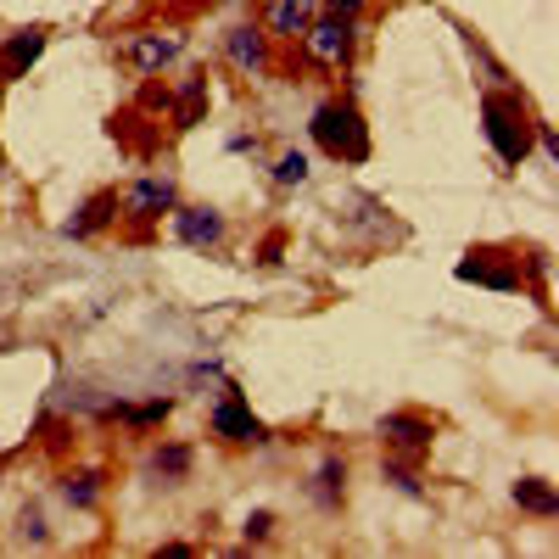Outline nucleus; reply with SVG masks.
<instances>
[{
  "instance_id": "obj_1",
  "label": "nucleus",
  "mask_w": 559,
  "mask_h": 559,
  "mask_svg": "<svg viewBox=\"0 0 559 559\" xmlns=\"http://www.w3.org/2000/svg\"><path fill=\"white\" fill-rule=\"evenodd\" d=\"M481 134H487V146L503 168H521L532 157L537 118H532V107H526V96L515 84H492L481 96Z\"/></svg>"
},
{
  "instance_id": "obj_2",
  "label": "nucleus",
  "mask_w": 559,
  "mask_h": 559,
  "mask_svg": "<svg viewBox=\"0 0 559 559\" xmlns=\"http://www.w3.org/2000/svg\"><path fill=\"white\" fill-rule=\"evenodd\" d=\"M308 134H313V146L331 157V163H347V168L369 163V123H364V112H358L353 96L319 102L313 118H308Z\"/></svg>"
},
{
  "instance_id": "obj_3",
  "label": "nucleus",
  "mask_w": 559,
  "mask_h": 559,
  "mask_svg": "<svg viewBox=\"0 0 559 559\" xmlns=\"http://www.w3.org/2000/svg\"><path fill=\"white\" fill-rule=\"evenodd\" d=\"M174 202H179V185H174L168 174H140V179H129V185H123V197H118V218H123V224H134V241H146V229H152V224H163V218L174 213Z\"/></svg>"
},
{
  "instance_id": "obj_4",
  "label": "nucleus",
  "mask_w": 559,
  "mask_h": 559,
  "mask_svg": "<svg viewBox=\"0 0 559 559\" xmlns=\"http://www.w3.org/2000/svg\"><path fill=\"white\" fill-rule=\"evenodd\" d=\"M207 431H213L224 448H269V442H274L269 426L252 414V403L241 397V386H224V397H218L213 414H207Z\"/></svg>"
},
{
  "instance_id": "obj_5",
  "label": "nucleus",
  "mask_w": 559,
  "mask_h": 559,
  "mask_svg": "<svg viewBox=\"0 0 559 559\" xmlns=\"http://www.w3.org/2000/svg\"><path fill=\"white\" fill-rule=\"evenodd\" d=\"M353 45H358V17H331V12H313L308 34H302V51L319 68H347L353 62Z\"/></svg>"
},
{
  "instance_id": "obj_6",
  "label": "nucleus",
  "mask_w": 559,
  "mask_h": 559,
  "mask_svg": "<svg viewBox=\"0 0 559 559\" xmlns=\"http://www.w3.org/2000/svg\"><path fill=\"white\" fill-rule=\"evenodd\" d=\"M168 236H174L179 247H191V252H218L224 236H229V218H224L218 207H207V202H174Z\"/></svg>"
},
{
  "instance_id": "obj_7",
  "label": "nucleus",
  "mask_w": 559,
  "mask_h": 559,
  "mask_svg": "<svg viewBox=\"0 0 559 559\" xmlns=\"http://www.w3.org/2000/svg\"><path fill=\"white\" fill-rule=\"evenodd\" d=\"M376 437L386 453H403V459H426L431 442H437V419L419 414V408H392L376 419Z\"/></svg>"
},
{
  "instance_id": "obj_8",
  "label": "nucleus",
  "mask_w": 559,
  "mask_h": 559,
  "mask_svg": "<svg viewBox=\"0 0 559 559\" xmlns=\"http://www.w3.org/2000/svg\"><path fill=\"white\" fill-rule=\"evenodd\" d=\"M179 51H185V34H174V28H134V34H123V39H118V57H123L140 79L163 73Z\"/></svg>"
},
{
  "instance_id": "obj_9",
  "label": "nucleus",
  "mask_w": 559,
  "mask_h": 559,
  "mask_svg": "<svg viewBox=\"0 0 559 559\" xmlns=\"http://www.w3.org/2000/svg\"><path fill=\"white\" fill-rule=\"evenodd\" d=\"M453 280H464V286H487V292H521L526 269H521V258H498L492 247H471L464 263L453 269Z\"/></svg>"
},
{
  "instance_id": "obj_10",
  "label": "nucleus",
  "mask_w": 559,
  "mask_h": 559,
  "mask_svg": "<svg viewBox=\"0 0 559 559\" xmlns=\"http://www.w3.org/2000/svg\"><path fill=\"white\" fill-rule=\"evenodd\" d=\"M224 62L236 68V73H247V79L269 73L274 39L263 34V23H236V28H224Z\"/></svg>"
},
{
  "instance_id": "obj_11",
  "label": "nucleus",
  "mask_w": 559,
  "mask_h": 559,
  "mask_svg": "<svg viewBox=\"0 0 559 559\" xmlns=\"http://www.w3.org/2000/svg\"><path fill=\"white\" fill-rule=\"evenodd\" d=\"M96 414L112 419V426H123L129 437H146V431H157L163 419L174 414V397H168V392H157V397H146V403H123V397H118V403H102Z\"/></svg>"
},
{
  "instance_id": "obj_12",
  "label": "nucleus",
  "mask_w": 559,
  "mask_h": 559,
  "mask_svg": "<svg viewBox=\"0 0 559 559\" xmlns=\"http://www.w3.org/2000/svg\"><path fill=\"white\" fill-rule=\"evenodd\" d=\"M112 224H118V191H90L73 207V218H62V236L68 241H90V236H102V229H112Z\"/></svg>"
},
{
  "instance_id": "obj_13",
  "label": "nucleus",
  "mask_w": 559,
  "mask_h": 559,
  "mask_svg": "<svg viewBox=\"0 0 559 559\" xmlns=\"http://www.w3.org/2000/svg\"><path fill=\"white\" fill-rule=\"evenodd\" d=\"M207 73L197 68V73H185V84L179 90H168V123H174V134H191L202 118H207Z\"/></svg>"
},
{
  "instance_id": "obj_14",
  "label": "nucleus",
  "mask_w": 559,
  "mask_h": 559,
  "mask_svg": "<svg viewBox=\"0 0 559 559\" xmlns=\"http://www.w3.org/2000/svg\"><path fill=\"white\" fill-rule=\"evenodd\" d=\"M197 471V448L191 442H179V437H163L152 453H146V476L163 481V487H185Z\"/></svg>"
},
{
  "instance_id": "obj_15",
  "label": "nucleus",
  "mask_w": 559,
  "mask_h": 559,
  "mask_svg": "<svg viewBox=\"0 0 559 559\" xmlns=\"http://www.w3.org/2000/svg\"><path fill=\"white\" fill-rule=\"evenodd\" d=\"M57 492H62L68 509L90 515V509H102V498H107V471H102V464H73V471L57 476Z\"/></svg>"
},
{
  "instance_id": "obj_16",
  "label": "nucleus",
  "mask_w": 559,
  "mask_h": 559,
  "mask_svg": "<svg viewBox=\"0 0 559 559\" xmlns=\"http://www.w3.org/2000/svg\"><path fill=\"white\" fill-rule=\"evenodd\" d=\"M39 57H45V28H39V23L7 34V45H0V90H7L12 79H23Z\"/></svg>"
},
{
  "instance_id": "obj_17",
  "label": "nucleus",
  "mask_w": 559,
  "mask_h": 559,
  "mask_svg": "<svg viewBox=\"0 0 559 559\" xmlns=\"http://www.w3.org/2000/svg\"><path fill=\"white\" fill-rule=\"evenodd\" d=\"M308 498L324 509V515H336V509L347 503V459L342 453H324L319 471L308 476Z\"/></svg>"
},
{
  "instance_id": "obj_18",
  "label": "nucleus",
  "mask_w": 559,
  "mask_h": 559,
  "mask_svg": "<svg viewBox=\"0 0 559 559\" xmlns=\"http://www.w3.org/2000/svg\"><path fill=\"white\" fill-rule=\"evenodd\" d=\"M308 23H313V0H269V7H263V34L269 39L297 45L308 34Z\"/></svg>"
},
{
  "instance_id": "obj_19",
  "label": "nucleus",
  "mask_w": 559,
  "mask_h": 559,
  "mask_svg": "<svg viewBox=\"0 0 559 559\" xmlns=\"http://www.w3.org/2000/svg\"><path fill=\"white\" fill-rule=\"evenodd\" d=\"M509 498H515L521 515H537V521H554V515H559V492H554V481H543V476H521L515 487H509Z\"/></svg>"
},
{
  "instance_id": "obj_20",
  "label": "nucleus",
  "mask_w": 559,
  "mask_h": 559,
  "mask_svg": "<svg viewBox=\"0 0 559 559\" xmlns=\"http://www.w3.org/2000/svg\"><path fill=\"white\" fill-rule=\"evenodd\" d=\"M381 481L392 492H403V498H431L426 476H419V459H403V453H386L381 459Z\"/></svg>"
},
{
  "instance_id": "obj_21",
  "label": "nucleus",
  "mask_w": 559,
  "mask_h": 559,
  "mask_svg": "<svg viewBox=\"0 0 559 559\" xmlns=\"http://www.w3.org/2000/svg\"><path fill=\"white\" fill-rule=\"evenodd\" d=\"M269 174H274L280 191H302V185L313 179V157H308V152H297V146H286V152L274 157V168H269Z\"/></svg>"
},
{
  "instance_id": "obj_22",
  "label": "nucleus",
  "mask_w": 559,
  "mask_h": 559,
  "mask_svg": "<svg viewBox=\"0 0 559 559\" xmlns=\"http://www.w3.org/2000/svg\"><path fill=\"white\" fill-rule=\"evenodd\" d=\"M17 537H23V543H34V548H45V543H51V526H45V515H39L34 503H28L23 515H17Z\"/></svg>"
},
{
  "instance_id": "obj_23",
  "label": "nucleus",
  "mask_w": 559,
  "mask_h": 559,
  "mask_svg": "<svg viewBox=\"0 0 559 559\" xmlns=\"http://www.w3.org/2000/svg\"><path fill=\"white\" fill-rule=\"evenodd\" d=\"M280 252H286V229H269V236L252 247V263H258V269H274Z\"/></svg>"
},
{
  "instance_id": "obj_24",
  "label": "nucleus",
  "mask_w": 559,
  "mask_h": 559,
  "mask_svg": "<svg viewBox=\"0 0 559 559\" xmlns=\"http://www.w3.org/2000/svg\"><path fill=\"white\" fill-rule=\"evenodd\" d=\"M241 537L247 543H269L274 537V509H252V515L241 521Z\"/></svg>"
},
{
  "instance_id": "obj_25",
  "label": "nucleus",
  "mask_w": 559,
  "mask_h": 559,
  "mask_svg": "<svg viewBox=\"0 0 559 559\" xmlns=\"http://www.w3.org/2000/svg\"><path fill=\"white\" fill-rule=\"evenodd\" d=\"M68 442H73V426H68V419H45V448H51V453H68Z\"/></svg>"
},
{
  "instance_id": "obj_26",
  "label": "nucleus",
  "mask_w": 559,
  "mask_h": 559,
  "mask_svg": "<svg viewBox=\"0 0 559 559\" xmlns=\"http://www.w3.org/2000/svg\"><path fill=\"white\" fill-rule=\"evenodd\" d=\"M319 12H331V17H358L364 0H319Z\"/></svg>"
},
{
  "instance_id": "obj_27",
  "label": "nucleus",
  "mask_w": 559,
  "mask_h": 559,
  "mask_svg": "<svg viewBox=\"0 0 559 559\" xmlns=\"http://www.w3.org/2000/svg\"><path fill=\"white\" fill-rule=\"evenodd\" d=\"M140 107H146V112H168V90L146 84V90H140Z\"/></svg>"
},
{
  "instance_id": "obj_28",
  "label": "nucleus",
  "mask_w": 559,
  "mask_h": 559,
  "mask_svg": "<svg viewBox=\"0 0 559 559\" xmlns=\"http://www.w3.org/2000/svg\"><path fill=\"white\" fill-rule=\"evenodd\" d=\"M191 554H197L191 543H163V548H157V559H191Z\"/></svg>"
},
{
  "instance_id": "obj_29",
  "label": "nucleus",
  "mask_w": 559,
  "mask_h": 559,
  "mask_svg": "<svg viewBox=\"0 0 559 559\" xmlns=\"http://www.w3.org/2000/svg\"><path fill=\"white\" fill-rule=\"evenodd\" d=\"M202 7H224V0H202Z\"/></svg>"
},
{
  "instance_id": "obj_30",
  "label": "nucleus",
  "mask_w": 559,
  "mask_h": 559,
  "mask_svg": "<svg viewBox=\"0 0 559 559\" xmlns=\"http://www.w3.org/2000/svg\"><path fill=\"white\" fill-rule=\"evenodd\" d=\"M0 174H7V157H0Z\"/></svg>"
}]
</instances>
